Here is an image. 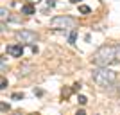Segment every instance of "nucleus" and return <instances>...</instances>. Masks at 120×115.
Listing matches in <instances>:
<instances>
[{
  "instance_id": "1",
  "label": "nucleus",
  "mask_w": 120,
  "mask_h": 115,
  "mask_svg": "<svg viewBox=\"0 0 120 115\" xmlns=\"http://www.w3.org/2000/svg\"><path fill=\"white\" fill-rule=\"evenodd\" d=\"M95 67H109L116 63V47L113 45H102L95 50V54L91 58Z\"/></svg>"
},
{
  "instance_id": "2",
  "label": "nucleus",
  "mask_w": 120,
  "mask_h": 115,
  "mask_svg": "<svg viewBox=\"0 0 120 115\" xmlns=\"http://www.w3.org/2000/svg\"><path fill=\"white\" fill-rule=\"evenodd\" d=\"M91 77H93V83L106 88V86H111L116 81V72L108 68V67H97L91 72Z\"/></svg>"
},
{
  "instance_id": "3",
  "label": "nucleus",
  "mask_w": 120,
  "mask_h": 115,
  "mask_svg": "<svg viewBox=\"0 0 120 115\" xmlns=\"http://www.w3.org/2000/svg\"><path fill=\"white\" fill-rule=\"evenodd\" d=\"M77 25V20L74 16H68V15H61V16H54L50 20V27L52 29H74Z\"/></svg>"
},
{
  "instance_id": "4",
  "label": "nucleus",
  "mask_w": 120,
  "mask_h": 115,
  "mask_svg": "<svg viewBox=\"0 0 120 115\" xmlns=\"http://www.w3.org/2000/svg\"><path fill=\"white\" fill-rule=\"evenodd\" d=\"M15 38L20 41V43H27V45H30V43L38 41V34H36V32H32V31H27V29L18 31V32L15 34Z\"/></svg>"
},
{
  "instance_id": "5",
  "label": "nucleus",
  "mask_w": 120,
  "mask_h": 115,
  "mask_svg": "<svg viewBox=\"0 0 120 115\" xmlns=\"http://www.w3.org/2000/svg\"><path fill=\"white\" fill-rule=\"evenodd\" d=\"M7 52H9L13 58H20L23 54V45L22 43H16V45H9L7 47Z\"/></svg>"
},
{
  "instance_id": "6",
  "label": "nucleus",
  "mask_w": 120,
  "mask_h": 115,
  "mask_svg": "<svg viewBox=\"0 0 120 115\" xmlns=\"http://www.w3.org/2000/svg\"><path fill=\"white\" fill-rule=\"evenodd\" d=\"M22 13H23V15H34V5H32V4L22 5Z\"/></svg>"
},
{
  "instance_id": "7",
  "label": "nucleus",
  "mask_w": 120,
  "mask_h": 115,
  "mask_svg": "<svg viewBox=\"0 0 120 115\" xmlns=\"http://www.w3.org/2000/svg\"><path fill=\"white\" fill-rule=\"evenodd\" d=\"M75 40H77V31H72L70 36H68V43H72V45H74Z\"/></svg>"
},
{
  "instance_id": "8",
  "label": "nucleus",
  "mask_w": 120,
  "mask_h": 115,
  "mask_svg": "<svg viewBox=\"0 0 120 115\" xmlns=\"http://www.w3.org/2000/svg\"><path fill=\"white\" fill-rule=\"evenodd\" d=\"M29 70H30V67H29V65L22 67V68H20V72H18V75H27V74H29Z\"/></svg>"
},
{
  "instance_id": "9",
  "label": "nucleus",
  "mask_w": 120,
  "mask_h": 115,
  "mask_svg": "<svg viewBox=\"0 0 120 115\" xmlns=\"http://www.w3.org/2000/svg\"><path fill=\"white\" fill-rule=\"evenodd\" d=\"M90 7H88V5H79V13H82V15H88V13H90Z\"/></svg>"
},
{
  "instance_id": "10",
  "label": "nucleus",
  "mask_w": 120,
  "mask_h": 115,
  "mask_svg": "<svg viewBox=\"0 0 120 115\" xmlns=\"http://www.w3.org/2000/svg\"><path fill=\"white\" fill-rule=\"evenodd\" d=\"M0 15H2V20H5V18L9 16V13H7V9H5V7H2V9H0Z\"/></svg>"
},
{
  "instance_id": "11",
  "label": "nucleus",
  "mask_w": 120,
  "mask_h": 115,
  "mask_svg": "<svg viewBox=\"0 0 120 115\" xmlns=\"http://www.w3.org/2000/svg\"><path fill=\"white\" fill-rule=\"evenodd\" d=\"M77 101H79V104H86V103H88V99H86L84 95H79V99H77Z\"/></svg>"
},
{
  "instance_id": "12",
  "label": "nucleus",
  "mask_w": 120,
  "mask_h": 115,
  "mask_svg": "<svg viewBox=\"0 0 120 115\" xmlns=\"http://www.w3.org/2000/svg\"><path fill=\"white\" fill-rule=\"evenodd\" d=\"M5 86H7V81H5V77H2V81H0V88L4 90Z\"/></svg>"
},
{
  "instance_id": "13",
  "label": "nucleus",
  "mask_w": 120,
  "mask_h": 115,
  "mask_svg": "<svg viewBox=\"0 0 120 115\" xmlns=\"http://www.w3.org/2000/svg\"><path fill=\"white\" fill-rule=\"evenodd\" d=\"M116 63H120V45L116 47Z\"/></svg>"
},
{
  "instance_id": "14",
  "label": "nucleus",
  "mask_w": 120,
  "mask_h": 115,
  "mask_svg": "<svg viewBox=\"0 0 120 115\" xmlns=\"http://www.w3.org/2000/svg\"><path fill=\"white\" fill-rule=\"evenodd\" d=\"M13 99H23V94H13Z\"/></svg>"
},
{
  "instance_id": "15",
  "label": "nucleus",
  "mask_w": 120,
  "mask_h": 115,
  "mask_svg": "<svg viewBox=\"0 0 120 115\" xmlns=\"http://www.w3.org/2000/svg\"><path fill=\"white\" fill-rule=\"evenodd\" d=\"M0 67H2V72H5V59L2 58V61H0Z\"/></svg>"
},
{
  "instance_id": "16",
  "label": "nucleus",
  "mask_w": 120,
  "mask_h": 115,
  "mask_svg": "<svg viewBox=\"0 0 120 115\" xmlns=\"http://www.w3.org/2000/svg\"><path fill=\"white\" fill-rule=\"evenodd\" d=\"M5 110H9V106L5 104V103H2V111H5Z\"/></svg>"
},
{
  "instance_id": "17",
  "label": "nucleus",
  "mask_w": 120,
  "mask_h": 115,
  "mask_svg": "<svg viewBox=\"0 0 120 115\" xmlns=\"http://www.w3.org/2000/svg\"><path fill=\"white\" fill-rule=\"evenodd\" d=\"M77 115H86V113H84L82 110H79V111H77Z\"/></svg>"
},
{
  "instance_id": "18",
  "label": "nucleus",
  "mask_w": 120,
  "mask_h": 115,
  "mask_svg": "<svg viewBox=\"0 0 120 115\" xmlns=\"http://www.w3.org/2000/svg\"><path fill=\"white\" fill-rule=\"evenodd\" d=\"M30 4H38V2H40V0H29Z\"/></svg>"
},
{
  "instance_id": "19",
  "label": "nucleus",
  "mask_w": 120,
  "mask_h": 115,
  "mask_svg": "<svg viewBox=\"0 0 120 115\" xmlns=\"http://www.w3.org/2000/svg\"><path fill=\"white\" fill-rule=\"evenodd\" d=\"M70 2H72V4H79L81 0H70Z\"/></svg>"
}]
</instances>
